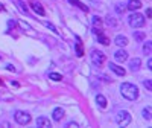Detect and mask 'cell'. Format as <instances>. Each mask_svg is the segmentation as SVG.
Segmentation results:
<instances>
[{
  "label": "cell",
  "instance_id": "obj_1",
  "mask_svg": "<svg viewBox=\"0 0 152 128\" xmlns=\"http://www.w3.org/2000/svg\"><path fill=\"white\" fill-rule=\"evenodd\" d=\"M120 93L125 99H128V101H135L138 98V88L137 85L131 84V82H123L120 85Z\"/></svg>",
  "mask_w": 152,
  "mask_h": 128
},
{
  "label": "cell",
  "instance_id": "obj_2",
  "mask_svg": "<svg viewBox=\"0 0 152 128\" xmlns=\"http://www.w3.org/2000/svg\"><path fill=\"white\" fill-rule=\"evenodd\" d=\"M90 58H91V63L94 64V66H97V67H102L105 64V61H107V55L102 52V50H97V49L91 50Z\"/></svg>",
  "mask_w": 152,
  "mask_h": 128
},
{
  "label": "cell",
  "instance_id": "obj_3",
  "mask_svg": "<svg viewBox=\"0 0 152 128\" xmlns=\"http://www.w3.org/2000/svg\"><path fill=\"white\" fill-rule=\"evenodd\" d=\"M128 23L129 26L134 28V29H138V28H143L145 26V17L142 14H138V12H134L128 17Z\"/></svg>",
  "mask_w": 152,
  "mask_h": 128
},
{
  "label": "cell",
  "instance_id": "obj_4",
  "mask_svg": "<svg viewBox=\"0 0 152 128\" xmlns=\"http://www.w3.org/2000/svg\"><path fill=\"white\" fill-rule=\"evenodd\" d=\"M131 121H132V118H131V114L128 111H125V110L117 111V114H116V124L119 127H128L131 124Z\"/></svg>",
  "mask_w": 152,
  "mask_h": 128
},
{
  "label": "cell",
  "instance_id": "obj_5",
  "mask_svg": "<svg viewBox=\"0 0 152 128\" xmlns=\"http://www.w3.org/2000/svg\"><path fill=\"white\" fill-rule=\"evenodd\" d=\"M14 119L18 125H28L31 122V114L26 113V111H21V110H17L14 113Z\"/></svg>",
  "mask_w": 152,
  "mask_h": 128
},
{
  "label": "cell",
  "instance_id": "obj_6",
  "mask_svg": "<svg viewBox=\"0 0 152 128\" xmlns=\"http://www.w3.org/2000/svg\"><path fill=\"white\" fill-rule=\"evenodd\" d=\"M114 58H116V61H119V63H125L126 60H128V52L123 50V49H119V50L114 52Z\"/></svg>",
  "mask_w": 152,
  "mask_h": 128
},
{
  "label": "cell",
  "instance_id": "obj_7",
  "mask_svg": "<svg viewBox=\"0 0 152 128\" xmlns=\"http://www.w3.org/2000/svg\"><path fill=\"white\" fill-rule=\"evenodd\" d=\"M93 32H94L96 35H99V34L104 32V29H102V21H100L99 17H93Z\"/></svg>",
  "mask_w": 152,
  "mask_h": 128
},
{
  "label": "cell",
  "instance_id": "obj_8",
  "mask_svg": "<svg viewBox=\"0 0 152 128\" xmlns=\"http://www.w3.org/2000/svg\"><path fill=\"white\" fill-rule=\"evenodd\" d=\"M108 67H110V70H113L114 73L119 75V76H125V73H126V70H125L123 67L117 66V64H114V63H110V64H108Z\"/></svg>",
  "mask_w": 152,
  "mask_h": 128
},
{
  "label": "cell",
  "instance_id": "obj_9",
  "mask_svg": "<svg viewBox=\"0 0 152 128\" xmlns=\"http://www.w3.org/2000/svg\"><path fill=\"white\" fill-rule=\"evenodd\" d=\"M37 125L40 128H50L52 127V122L49 121V118H44V116H40L37 119Z\"/></svg>",
  "mask_w": 152,
  "mask_h": 128
},
{
  "label": "cell",
  "instance_id": "obj_10",
  "mask_svg": "<svg viewBox=\"0 0 152 128\" xmlns=\"http://www.w3.org/2000/svg\"><path fill=\"white\" fill-rule=\"evenodd\" d=\"M64 110H62L61 107H56L55 110H53V113H52V118H53V121L55 122H61V119L64 118Z\"/></svg>",
  "mask_w": 152,
  "mask_h": 128
},
{
  "label": "cell",
  "instance_id": "obj_11",
  "mask_svg": "<svg viewBox=\"0 0 152 128\" xmlns=\"http://www.w3.org/2000/svg\"><path fill=\"white\" fill-rule=\"evenodd\" d=\"M140 66H142V60L140 58H134L129 61V70L131 72H138L140 70Z\"/></svg>",
  "mask_w": 152,
  "mask_h": 128
},
{
  "label": "cell",
  "instance_id": "obj_12",
  "mask_svg": "<svg viewBox=\"0 0 152 128\" xmlns=\"http://www.w3.org/2000/svg\"><path fill=\"white\" fill-rule=\"evenodd\" d=\"M31 6H32V9L37 12L38 15H44V14H46V11H44V8L41 6V3L35 2V0H32V2H31Z\"/></svg>",
  "mask_w": 152,
  "mask_h": 128
},
{
  "label": "cell",
  "instance_id": "obj_13",
  "mask_svg": "<svg viewBox=\"0 0 152 128\" xmlns=\"http://www.w3.org/2000/svg\"><path fill=\"white\" fill-rule=\"evenodd\" d=\"M142 8V2L140 0H129L128 5H126V9H131V11H137Z\"/></svg>",
  "mask_w": 152,
  "mask_h": 128
},
{
  "label": "cell",
  "instance_id": "obj_14",
  "mask_svg": "<svg viewBox=\"0 0 152 128\" xmlns=\"http://www.w3.org/2000/svg\"><path fill=\"white\" fill-rule=\"evenodd\" d=\"M114 43H116L117 46H120V47H123V46L128 44V38H126L125 35H117L116 38H114Z\"/></svg>",
  "mask_w": 152,
  "mask_h": 128
},
{
  "label": "cell",
  "instance_id": "obj_15",
  "mask_svg": "<svg viewBox=\"0 0 152 128\" xmlns=\"http://www.w3.org/2000/svg\"><path fill=\"white\" fill-rule=\"evenodd\" d=\"M69 3L73 5V6H76V8H79V9L84 11V12H88V6H85L82 2H79V0H69Z\"/></svg>",
  "mask_w": 152,
  "mask_h": 128
},
{
  "label": "cell",
  "instance_id": "obj_16",
  "mask_svg": "<svg viewBox=\"0 0 152 128\" xmlns=\"http://www.w3.org/2000/svg\"><path fill=\"white\" fill-rule=\"evenodd\" d=\"M96 102H97V105H99L100 108H105V107H107V98H105L104 95H97V96H96Z\"/></svg>",
  "mask_w": 152,
  "mask_h": 128
},
{
  "label": "cell",
  "instance_id": "obj_17",
  "mask_svg": "<svg viewBox=\"0 0 152 128\" xmlns=\"http://www.w3.org/2000/svg\"><path fill=\"white\" fill-rule=\"evenodd\" d=\"M97 40H99V43H102V44H105V46H108V44H110V38H108V37H105V35H104V32L97 35Z\"/></svg>",
  "mask_w": 152,
  "mask_h": 128
},
{
  "label": "cell",
  "instance_id": "obj_18",
  "mask_svg": "<svg viewBox=\"0 0 152 128\" xmlns=\"http://www.w3.org/2000/svg\"><path fill=\"white\" fill-rule=\"evenodd\" d=\"M114 9H116V12H117V14H123V12H125V9H126V5H125V3H116Z\"/></svg>",
  "mask_w": 152,
  "mask_h": 128
},
{
  "label": "cell",
  "instance_id": "obj_19",
  "mask_svg": "<svg viewBox=\"0 0 152 128\" xmlns=\"http://www.w3.org/2000/svg\"><path fill=\"white\" fill-rule=\"evenodd\" d=\"M143 52H145L146 55H151V52H152V43H151V41H146V43H145Z\"/></svg>",
  "mask_w": 152,
  "mask_h": 128
},
{
  "label": "cell",
  "instance_id": "obj_20",
  "mask_svg": "<svg viewBox=\"0 0 152 128\" xmlns=\"http://www.w3.org/2000/svg\"><path fill=\"white\" fill-rule=\"evenodd\" d=\"M142 114H143V118H145L146 121H151V107H146V108H143Z\"/></svg>",
  "mask_w": 152,
  "mask_h": 128
},
{
  "label": "cell",
  "instance_id": "obj_21",
  "mask_svg": "<svg viewBox=\"0 0 152 128\" xmlns=\"http://www.w3.org/2000/svg\"><path fill=\"white\" fill-rule=\"evenodd\" d=\"M76 55H78V57H82V55H84V50H82V43H81V41L76 43Z\"/></svg>",
  "mask_w": 152,
  "mask_h": 128
},
{
  "label": "cell",
  "instance_id": "obj_22",
  "mask_svg": "<svg viewBox=\"0 0 152 128\" xmlns=\"http://www.w3.org/2000/svg\"><path fill=\"white\" fill-rule=\"evenodd\" d=\"M49 78H50V79H53V81H61V79H62V75L52 72V73H49Z\"/></svg>",
  "mask_w": 152,
  "mask_h": 128
},
{
  "label": "cell",
  "instance_id": "obj_23",
  "mask_svg": "<svg viewBox=\"0 0 152 128\" xmlns=\"http://www.w3.org/2000/svg\"><path fill=\"white\" fill-rule=\"evenodd\" d=\"M134 37H135V40H137V41H142V40H145V38H146V35L142 34V32H135Z\"/></svg>",
  "mask_w": 152,
  "mask_h": 128
},
{
  "label": "cell",
  "instance_id": "obj_24",
  "mask_svg": "<svg viewBox=\"0 0 152 128\" xmlns=\"http://www.w3.org/2000/svg\"><path fill=\"white\" fill-rule=\"evenodd\" d=\"M44 26H46V28H49V29H50V31H52V32H55V34H58V29H56V28L53 26V24H52V23H49V21H46V23H44Z\"/></svg>",
  "mask_w": 152,
  "mask_h": 128
},
{
  "label": "cell",
  "instance_id": "obj_25",
  "mask_svg": "<svg viewBox=\"0 0 152 128\" xmlns=\"http://www.w3.org/2000/svg\"><path fill=\"white\" fill-rule=\"evenodd\" d=\"M143 85L148 88V90L151 92L152 90V82H151V79H146V81H143Z\"/></svg>",
  "mask_w": 152,
  "mask_h": 128
},
{
  "label": "cell",
  "instance_id": "obj_26",
  "mask_svg": "<svg viewBox=\"0 0 152 128\" xmlns=\"http://www.w3.org/2000/svg\"><path fill=\"white\" fill-rule=\"evenodd\" d=\"M66 127H67V128H78L79 125L76 124V122H73V121H72V122H67V125H66Z\"/></svg>",
  "mask_w": 152,
  "mask_h": 128
},
{
  "label": "cell",
  "instance_id": "obj_27",
  "mask_svg": "<svg viewBox=\"0 0 152 128\" xmlns=\"http://www.w3.org/2000/svg\"><path fill=\"white\" fill-rule=\"evenodd\" d=\"M107 23L111 24V26H116V20H113V18H110V17H107Z\"/></svg>",
  "mask_w": 152,
  "mask_h": 128
},
{
  "label": "cell",
  "instance_id": "obj_28",
  "mask_svg": "<svg viewBox=\"0 0 152 128\" xmlns=\"http://www.w3.org/2000/svg\"><path fill=\"white\" fill-rule=\"evenodd\" d=\"M8 24H9V28H14V26H15V21L9 20V21H8Z\"/></svg>",
  "mask_w": 152,
  "mask_h": 128
},
{
  "label": "cell",
  "instance_id": "obj_29",
  "mask_svg": "<svg viewBox=\"0 0 152 128\" xmlns=\"http://www.w3.org/2000/svg\"><path fill=\"white\" fill-rule=\"evenodd\" d=\"M148 69L152 70V60H148Z\"/></svg>",
  "mask_w": 152,
  "mask_h": 128
},
{
  "label": "cell",
  "instance_id": "obj_30",
  "mask_svg": "<svg viewBox=\"0 0 152 128\" xmlns=\"http://www.w3.org/2000/svg\"><path fill=\"white\" fill-rule=\"evenodd\" d=\"M146 15H148V17H151V8H148V9H146Z\"/></svg>",
  "mask_w": 152,
  "mask_h": 128
},
{
  "label": "cell",
  "instance_id": "obj_31",
  "mask_svg": "<svg viewBox=\"0 0 152 128\" xmlns=\"http://www.w3.org/2000/svg\"><path fill=\"white\" fill-rule=\"evenodd\" d=\"M2 9H3V6H2V5H0V11H2Z\"/></svg>",
  "mask_w": 152,
  "mask_h": 128
},
{
  "label": "cell",
  "instance_id": "obj_32",
  "mask_svg": "<svg viewBox=\"0 0 152 128\" xmlns=\"http://www.w3.org/2000/svg\"><path fill=\"white\" fill-rule=\"evenodd\" d=\"M0 84H2V79H0Z\"/></svg>",
  "mask_w": 152,
  "mask_h": 128
}]
</instances>
